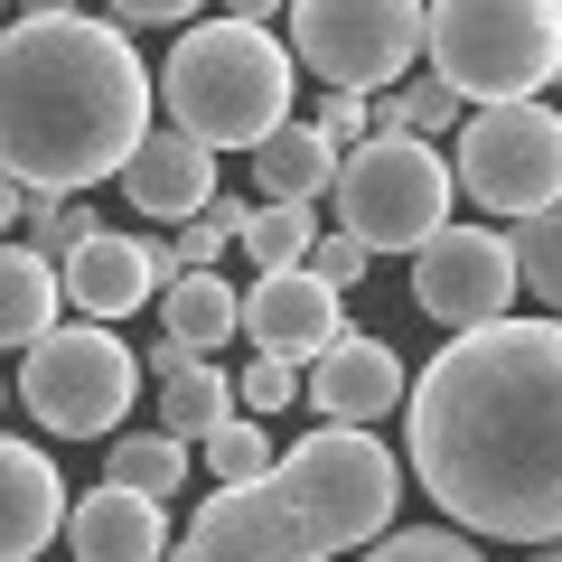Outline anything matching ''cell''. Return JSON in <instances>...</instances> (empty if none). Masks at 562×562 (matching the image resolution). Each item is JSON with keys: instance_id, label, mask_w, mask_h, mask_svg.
Segmentation results:
<instances>
[{"instance_id": "cell-1", "label": "cell", "mask_w": 562, "mask_h": 562, "mask_svg": "<svg viewBox=\"0 0 562 562\" xmlns=\"http://www.w3.org/2000/svg\"><path fill=\"white\" fill-rule=\"evenodd\" d=\"M403 450L460 535L562 543V319H497L450 338L413 384Z\"/></svg>"}, {"instance_id": "cell-2", "label": "cell", "mask_w": 562, "mask_h": 562, "mask_svg": "<svg viewBox=\"0 0 562 562\" xmlns=\"http://www.w3.org/2000/svg\"><path fill=\"white\" fill-rule=\"evenodd\" d=\"M160 76L103 10H20L0 38V160L29 198H85L140 160Z\"/></svg>"}, {"instance_id": "cell-3", "label": "cell", "mask_w": 562, "mask_h": 562, "mask_svg": "<svg viewBox=\"0 0 562 562\" xmlns=\"http://www.w3.org/2000/svg\"><path fill=\"white\" fill-rule=\"evenodd\" d=\"M403 506V460L375 431H310L281 450L272 479L254 487H216L188 516L179 562H338V553H375L394 535Z\"/></svg>"}, {"instance_id": "cell-4", "label": "cell", "mask_w": 562, "mask_h": 562, "mask_svg": "<svg viewBox=\"0 0 562 562\" xmlns=\"http://www.w3.org/2000/svg\"><path fill=\"white\" fill-rule=\"evenodd\" d=\"M291 47L254 20H198L160 57V113L169 132L206 140V150H262L272 132H291Z\"/></svg>"}, {"instance_id": "cell-5", "label": "cell", "mask_w": 562, "mask_h": 562, "mask_svg": "<svg viewBox=\"0 0 562 562\" xmlns=\"http://www.w3.org/2000/svg\"><path fill=\"white\" fill-rule=\"evenodd\" d=\"M431 76L469 103H543V85L562 76V10L553 0H441L431 10Z\"/></svg>"}, {"instance_id": "cell-6", "label": "cell", "mask_w": 562, "mask_h": 562, "mask_svg": "<svg viewBox=\"0 0 562 562\" xmlns=\"http://www.w3.org/2000/svg\"><path fill=\"white\" fill-rule=\"evenodd\" d=\"M328 206H338V235H357L366 254H431L450 235V206H460V160H441L413 132H384L347 150Z\"/></svg>"}, {"instance_id": "cell-7", "label": "cell", "mask_w": 562, "mask_h": 562, "mask_svg": "<svg viewBox=\"0 0 562 562\" xmlns=\"http://www.w3.org/2000/svg\"><path fill=\"white\" fill-rule=\"evenodd\" d=\"M291 57L328 76V94H403L413 57H431V10L422 0H301L291 10Z\"/></svg>"}, {"instance_id": "cell-8", "label": "cell", "mask_w": 562, "mask_h": 562, "mask_svg": "<svg viewBox=\"0 0 562 562\" xmlns=\"http://www.w3.org/2000/svg\"><path fill=\"white\" fill-rule=\"evenodd\" d=\"M460 198L487 206L506 235L562 206V103H497L460 132Z\"/></svg>"}, {"instance_id": "cell-9", "label": "cell", "mask_w": 562, "mask_h": 562, "mask_svg": "<svg viewBox=\"0 0 562 562\" xmlns=\"http://www.w3.org/2000/svg\"><path fill=\"white\" fill-rule=\"evenodd\" d=\"M132 394H140L132 347H122L113 328H94V319L57 328L38 357H20V403H29L38 431H57V441H122Z\"/></svg>"}, {"instance_id": "cell-10", "label": "cell", "mask_w": 562, "mask_h": 562, "mask_svg": "<svg viewBox=\"0 0 562 562\" xmlns=\"http://www.w3.org/2000/svg\"><path fill=\"white\" fill-rule=\"evenodd\" d=\"M525 291V262H516V235L506 225H450L431 254H413V310L441 319L450 338H479L516 310Z\"/></svg>"}, {"instance_id": "cell-11", "label": "cell", "mask_w": 562, "mask_h": 562, "mask_svg": "<svg viewBox=\"0 0 562 562\" xmlns=\"http://www.w3.org/2000/svg\"><path fill=\"white\" fill-rule=\"evenodd\" d=\"M169 281H188V272H179V254H169L160 235H122V225H103V235L66 262V310L94 319V328H113L122 310L169 301Z\"/></svg>"}, {"instance_id": "cell-12", "label": "cell", "mask_w": 562, "mask_h": 562, "mask_svg": "<svg viewBox=\"0 0 562 562\" xmlns=\"http://www.w3.org/2000/svg\"><path fill=\"white\" fill-rule=\"evenodd\" d=\"M244 338H254L262 357H281V366H301V357L319 366L328 347L347 338V301L319 272H272V281L244 291Z\"/></svg>"}, {"instance_id": "cell-13", "label": "cell", "mask_w": 562, "mask_h": 562, "mask_svg": "<svg viewBox=\"0 0 562 562\" xmlns=\"http://www.w3.org/2000/svg\"><path fill=\"white\" fill-rule=\"evenodd\" d=\"M310 403H319L328 431H366V422H384V413H413V375H403V357L384 338H357V328H347V338L310 366Z\"/></svg>"}, {"instance_id": "cell-14", "label": "cell", "mask_w": 562, "mask_h": 562, "mask_svg": "<svg viewBox=\"0 0 562 562\" xmlns=\"http://www.w3.org/2000/svg\"><path fill=\"white\" fill-rule=\"evenodd\" d=\"M216 198H225V188H216V150L188 140V132H169V122L140 140V160L122 169V206L150 216V225H179V235H188Z\"/></svg>"}, {"instance_id": "cell-15", "label": "cell", "mask_w": 562, "mask_h": 562, "mask_svg": "<svg viewBox=\"0 0 562 562\" xmlns=\"http://www.w3.org/2000/svg\"><path fill=\"white\" fill-rule=\"evenodd\" d=\"M0 497H10L0 506V562H38L57 525H76V497L38 441H0Z\"/></svg>"}, {"instance_id": "cell-16", "label": "cell", "mask_w": 562, "mask_h": 562, "mask_svg": "<svg viewBox=\"0 0 562 562\" xmlns=\"http://www.w3.org/2000/svg\"><path fill=\"white\" fill-rule=\"evenodd\" d=\"M66 543H76V562H160L169 553V516L150 497H132V487H85L76 497V525H66Z\"/></svg>"}, {"instance_id": "cell-17", "label": "cell", "mask_w": 562, "mask_h": 562, "mask_svg": "<svg viewBox=\"0 0 562 562\" xmlns=\"http://www.w3.org/2000/svg\"><path fill=\"white\" fill-rule=\"evenodd\" d=\"M150 375H160V431H169V441H188V450L244 413V394L216 375V357H188V347L160 338V347H150Z\"/></svg>"}, {"instance_id": "cell-18", "label": "cell", "mask_w": 562, "mask_h": 562, "mask_svg": "<svg viewBox=\"0 0 562 562\" xmlns=\"http://www.w3.org/2000/svg\"><path fill=\"white\" fill-rule=\"evenodd\" d=\"M338 169H347V150L319 132V122H291V132H272L254 150L262 206H319V198H338Z\"/></svg>"}, {"instance_id": "cell-19", "label": "cell", "mask_w": 562, "mask_h": 562, "mask_svg": "<svg viewBox=\"0 0 562 562\" xmlns=\"http://www.w3.org/2000/svg\"><path fill=\"white\" fill-rule=\"evenodd\" d=\"M57 310H66V272L38 254V244H10V254H0V338L20 347V357H38V347L66 328Z\"/></svg>"}, {"instance_id": "cell-20", "label": "cell", "mask_w": 562, "mask_h": 562, "mask_svg": "<svg viewBox=\"0 0 562 562\" xmlns=\"http://www.w3.org/2000/svg\"><path fill=\"white\" fill-rule=\"evenodd\" d=\"M235 328H244V291H235V281H216V272L169 281V301H160V338H169V347H188V357H216Z\"/></svg>"}, {"instance_id": "cell-21", "label": "cell", "mask_w": 562, "mask_h": 562, "mask_svg": "<svg viewBox=\"0 0 562 562\" xmlns=\"http://www.w3.org/2000/svg\"><path fill=\"white\" fill-rule=\"evenodd\" d=\"M188 441H169V431H122L113 450H103V479L113 487H132V497H150V506H169L188 487Z\"/></svg>"}, {"instance_id": "cell-22", "label": "cell", "mask_w": 562, "mask_h": 562, "mask_svg": "<svg viewBox=\"0 0 562 562\" xmlns=\"http://www.w3.org/2000/svg\"><path fill=\"white\" fill-rule=\"evenodd\" d=\"M310 254H319L310 206H254V225H244V262H254L262 281H272V272H310Z\"/></svg>"}, {"instance_id": "cell-23", "label": "cell", "mask_w": 562, "mask_h": 562, "mask_svg": "<svg viewBox=\"0 0 562 562\" xmlns=\"http://www.w3.org/2000/svg\"><path fill=\"white\" fill-rule=\"evenodd\" d=\"M198 450H206V479H216V487H254V479H272V469H281L272 431H262L254 413H235L225 431H206Z\"/></svg>"}, {"instance_id": "cell-24", "label": "cell", "mask_w": 562, "mask_h": 562, "mask_svg": "<svg viewBox=\"0 0 562 562\" xmlns=\"http://www.w3.org/2000/svg\"><path fill=\"white\" fill-rule=\"evenodd\" d=\"M94 235H103V216H94L85 198H38V206H29V244H38L57 272H66V262H76Z\"/></svg>"}, {"instance_id": "cell-25", "label": "cell", "mask_w": 562, "mask_h": 562, "mask_svg": "<svg viewBox=\"0 0 562 562\" xmlns=\"http://www.w3.org/2000/svg\"><path fill=\"white\" fill-rule=\"evenodd\" d=\"M244 225H254V206H244V198H216L198 225H188V235H169L179 272H216V254H225V244H244Z\"/></svg>"}, {"instance_id": "cell-26", "label": "cell", "mask_w": 562, "mask_h": 562, "mask_svg": "<svg viewBox=\"0 0 562 562\" xmlns=\"http://www.w3.org/2000/svg\"><path fill=\"white\" fill-rule=\"evenodd\" d=\"M516 262H525V291L562 319V206H553L543 225H525V235H516Z\"/></svg>"}, {"instance_id": "cell-27", "label": "cell", "mask_w": 562, "mask_h": 562, "mask_svg": "<svg viewBox=\"0 0 562 562\" xmlns=\"http://www.w3.org/2000/svg\"><path fill=\"white\" fill-rule=\"evenodd\" d=\"M366 562H479V543H469L460 525H394Z\"/></svg>"}, {"instance_id": "cell-28", "label": "cell", "mask_w": 562, "mask_h": 562, "mask_svg": "<svg viewBox=\"0 0 562 562\" xmlns=\"http://www.w3.org/2000/svg\"><path fill=\"white\" fill-rule=\"evenodd\" d=\"M235 394H244V413H254V422H272V413H291V403H301L310 384H301V366H281V357H254V366L235 375Z\"/></svg>"}, {"instance_id": "cell-29", "label": "cell", "mask_w": 562, "mask_h": 562, "mask_svg": "<svg viewBox=\"0 0 562 562\" xmlns=\"http://www.w3.org/2000/svg\"><path fill=\"white\" fill-rule=\"evenodd\" d=\"M319 132L338 140V150H366V140H375V103H366V94H328L319 103Z\"/></svg>"}, {"instance_id": "cell-30", "label": "cell", "mask_w": 562, "mask_h": 562, "mask_svg": "<svg viewBox=\"0 0 562 562\" xmlns=\"http://www.w3.org/2000/svg\"><path fill=\"white\" fill-rule=\"evenodd\" d=\"M103 20L122 29V38H140V29H198V10H188V0H122V10H103Z\"/></svg>"}, {"instance_id": "cell-31", "label": "cell", "mask_w": 562, "mask_h": 562, "mask_svg": "<svg viewBox=\"0 0 562 562\" xmlns=\"http://www.w3.org/2000/svg\"><path fill=\"white\" fill-rule=\"evenodd\" d=\"M310 272H319L328 291H347V281H366V244H357V235H319V254H310Z\"/></svg>"}, {"instance_id": "cell-32", "label": "cell", "mask_w": 562, "mask_h": 562, "mask_svg": "<svg viewBox=\"0 0 562 562\" xmlns=\"http://www.w3.org/2000/svg\"><path fill=\"white\" fill-rule=\"evenodd\" d=\"M535 562H562V543H543V553H535Z\"/></svg>"}, {"instance_id": "cell-33", "label": "cell", "mask_w": 562, "mask_h": 562, "mask_svg": "<svg viewBox=\"0 0 562 562\" xmlns=\"http://www.w3.org/2000/svg\"><path fill=\"white\" fill-rule=\"evenodd\" d=\"M553 94H562V76H553Z\"/></svg>"}, {"instance_id": "cell-34", "label": "cell", "mask_w": 562, "mask_h": 562, "mask_svg": "<svg viewBox=\"0 0 562 562\" xmlns=\"http://www.w3.org/2000/svg\"><path fill=\"white\" fill-rule=\"evenodd\" d=\"M553 10H562V0H553Z\"/></svg>"}, {"instance_id": "cell-35", "label": "cell", "mask_w": 562, "mask_h": 562, "mask_svg": "<svg viewBox=\"0 0 562 562\" xmlns=\"http://www.w3.org/2000/svg\"><path fill=\"white\" fill-rule=\"evenodd\" d=\"M66 562H76V553H66Z\"/></svg>"}]
</instances>
